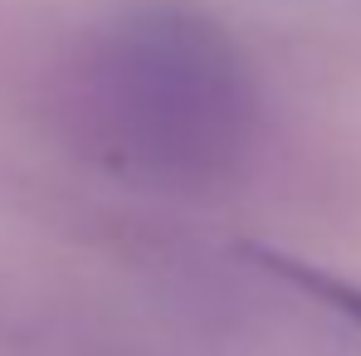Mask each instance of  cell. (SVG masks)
I'll return each instance as SVG.
<instances>
[{
	"instance_id": "obj_1",
	"label": "cell",
	"mask_w": 361,
	"mask_h": 356,
	"mask_svg": "<svg viewBox=\"0 0 361 356\" xmlns=\"http://www.w3.org/2000/svg\"><path fill=\"white\" fill-rule=\"evenodd\" d=\"M274 274H283V278H293L298 288H307L312 297H322L327 307H337V312H347V317H357L361 322V293L357 288H347V283H337V278H327V274H312V269H302L293 259H279V254H259Z\"/></svg>"
}]
</instances>
